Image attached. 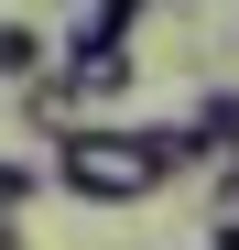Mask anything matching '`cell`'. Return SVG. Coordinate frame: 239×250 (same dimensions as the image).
<instances>
[{
	"mask_svg": "<svg viewBox=\"0 0 239 250\" xmlns=\"http://www.w3.org/2000/svg\"><path fill=\"white\" fill-rule=\"evenodd\" d=\"M44 185H65L76 207H141L185 174H207V152H196L185 120H76V131L44 142Z\"/></svg>",
	"mask_w": 239,
	"mask_h": 250,
	"instance_id": "obj_1",
	"label": "cell"
},
{
	"mask_svg": "<svg viewBox=\"0 0 239 250\" xmlns=\"http://www.w3.org/2000/svg\"><path fill=\"white\" fill-rule=\"evenodd\" d=\"M65 76H76V98H120L141 76V55H131V22H109V11H87V33H76V55H65Z\"/></svg>",
	"mask_w": 239,
	"mask_h": 250,
	"instance_id": "obj_2",
	"label": "cell"
},
{
	"mask_svg": "<svg viewBox=\"0 0 239 250\" xmlns=\"http://www.w3.org/2000/svg\"><path fill=\"white\" fill-rule=\"evenodd\" d=\"M22 120H33V142L76 131V120H87V98H76V76H65V65H33V76H22Z\"/></svg>",
	"mask_w": 239,
	"mask_h": 250,
	"instance_id": "obj_3",
	"label": "cell"
},
{
	"mask_svg": "<svg viewBox=\"0 0 239 250\" xmlns=\"http://www.w3.org/2000/svg\"><path fill=\"white\" fill-rule=\"evenodd\" d=\"M185 131H196V152H207V174H218V163L239 174V87H207V98H196V120H185Z\"/></svg>",
	"mask_w": 239,
	"mask_h": 250,
	"instance_id": "obj_4",
	"label": "cell"
},
{
	"mask_svg": "<svg viewBox=\"0 0 239 250\" xmlns=\"http://www.w3.org/2000/svg\"><path fill=\"white\" fill-rule=\"evenodd\" d=\"M33 65H44V33H33V22H0V87H22Z\"/></svg>",
	"mask_w": 239,
	"mask_h": 250,
	"instance_id": "obj_5",
	"label": "cell"
},
{
	"mask_svg": "<svg viewBox=\"0 0 239 250\" xmlns=\"http://www.w3.org/2000/svg\"><path fill=\"white\" fill-rule=\"evenodd\" d=\"M33 196H44V174H33V163H0V218H22Z\"/></svg>",
	"mask_w": 239,
	"mask_h": 250,
	"instance_id": "obj_6",
	"label": "cell"
},
{
	"mask_svg": "<svg viewBox=\"0 0 239 250\" xmlns=\"http://www.w3.org/2000/svg\"><path fill=\"white\" fill-rule=\"evenodd\" d=\"M87 11H109V22H141V11H152V0H87Z\"/></svg>",
	"mask_w": 239,
	"mask_h": 250,
	"instance_id": "obj_7",
	"label": "cell"
},
{
	"mask_svg": "<svg viewBox=\"0 0 239 250\" xmlns=\"http://www.w3.org/2000/svg\"><path fill=\"white\" fill-rule=\"evenodd\" d=\"M207 250H239V218H218V229H207Z\"/></svg>",
	"mask_w": 239,
	"mask_h": 250,
	"instance_id": "obj_8",
	"label": "cell"
},
{
	"mask_svg": "<svg viewBox=\"0 0 239 250\" xmlns=\"http://www.w3.org/2000/svg\"><path fill=\"white\" fill-rule=\"evenodd\" d=\"M0 250H22V218H0Z\"/></svg>",
	"mask_w": 239,
	"mask_h": 250,
	"instance_id": "obj_9",
	"label": "cell"
}]
</instances>
